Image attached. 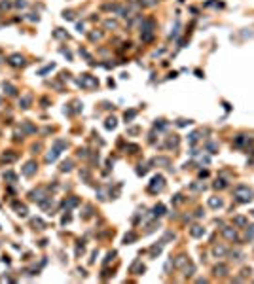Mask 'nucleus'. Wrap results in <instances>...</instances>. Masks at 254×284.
I'll return each mask as SVG.
<instances>
[{
	"label": "nucleus",
	"instance_id": "nucleus-1",
	"mask_svg": "<svg viewBox=\"0 0 254 284\" xmlns=\"http://www.w3.org/2000/svg\"><path fill=\"white\" fill-rule=\"evenodd\" d=\"M233 195L237 197V201H241V203H247V201L252 199V191L247 188V186H237V188L233 190Z\"/></svg>",
	"mask_w": 254,
	"mask_h": 284
},
{
	"label": "nucleus",
	"instance_id": "nucleus-2",
	"mask_svg": "<svg viewBox=\"0 0 254 284\" xmlns=\"http://www.w3.org/2000/svg\"><path fill=\"white\" fill-rule=\"evenodd\" d=\"M163 188H165V178L161 176V174H158V176L152 178V182H150V186H148V191H150V193H158V191H161Z\"/></svg>",
	"mask_w": 254,
	"mask_h": 284
},
{
	"label": "nucleus",
	"instance_id": "nucleus-3",
	"mask_svg": "<svg viewBox=\"0 0 254 284\" xmlns=\"http://www.w3.org/2000/svg\"><path fill=\"white\" fill-rule=\"evenodd\" d=\"M78 83H80L82 87H95L99 82H97V78H95V76H91V74H84L82 78L78 80Z\"/></svg>",
	"mask_w": 254,
	"mask_h": 284
},
{
	"label": "nucleus",
	"instance_id": "nucleus-4",
	"mask_svg": "<svg viewBox=\"0 0 254 284\" xmlns=\"http://www.w3.org/2000/svg\"><path fill=\"white\" fill-rule=\"evenodd\" d=\"M48 195H46V190H42V188H38V190H34V191H30V199L32 201H44Z\"/></svg>",
	"mask_w": 254,
	"mask_h": 284
},
{
	"label": "nucleus",
	"instance_id": "nucleus-5",
	"mask_svg": "<svg viewBox=\"0 0 254 284\" xmlns=\"http://www.w3.org/2000/svg\"><path fill=\"white\" fill-rule=\"evenodd\" d=\"M34 172H36V161H29L27 165L23 167V174H25V176H32Z\"/></svg>",
	"mask_w": 254,
	"mask_h": 284
},
{
	"label": "nucleus",
	"instance_id": "nucleus-6",
	"mask_svg": "<svg viewBox=\"0 0 254 284\" xmlns=\"http://www.w3.org/2000/svg\"><path fill=\"white\" fill-rule=\"evenodd\" d=\"M228 273H229V269H228L226 263H218V265L214 267V275H216V277H226Z\"/></svg>",
	"mask_w": 254,
	"mask_h": 284
},
{
	"label": "nucleus",
	"instance_id": "nucleus-7",
	"mask_svg": "<svg viewBox=\"0 0 254 284\" xmlns=\"http://www.w3.org/2000/svg\"><path fill=\"white\" fill-rule=\"evenodd\" d=\"M222 235L226 239H229V241H235V239H237V233H235L233 227H222Z\"/></svg>",
	"mask_w": 254,
	"mask_h": 284
},
{
	"label": "nucleus",
	"instance_id": "nucleus-8",
	"mask_svg": "<svg viewBox=\"0 0 254 284\" xmlns=\"http://www.w3.org/2000/svg\"><path fill=\"white\" fill-rule=\"evenodd\" d=\"M8 63L12 64V67H23V64H25V59L21 57V55H17V53H15V55H12V57H10V61H8Z\"/></svg>",
	"mask_w": 254,
	"mask_h": 284
},
{
	"label": "nucleus",
	"instance_id": "nucleus-9",
	"mask_svg": "<svg viewBox=\"0 0 254 284\" xmlns=\"http://www.w3.org/2000/svg\"><path fill=\"white\" fill-rule=\"evenodd\" d=\"M190 235L195 237V239H199V237L205 235V229H203L201 225H193V227H190Z\"/></svg>",
	"mask_w": 254,
	"mask_h": 284
},
{
	"label": "nucleus",
	"instance_id": "nucleus-10",
	"mask_svg": "<svg viewBox=\"0 0 254 284\" xmlns=\"http://www.w3.org/2000/svg\"><path fill=\"white\" fill-rule=\"evenodd\" d=\"M12 206H14V210H15V214H17V216H27V206H25V205H21V203H17V201H15Z\"/></svg>",
	"mask_w": 254,
	"mask_h": 284
},
{
	"label": "nucleus",
	"instance_id": "nucleus-11",
	"mask_svg": "<svg viewBox=\"0 0 254 284\" xmlns=\"http://www.w3.org/2000/svg\"><path fill=\"white\" fill-rule=\"evenodd\" d=\"M131 273H135V275H140V273H144V265L140 263V261L137 259L133 265H131Z\"/></svg>",
	"mask_w": 254,
	"mask_h": 284
},
{
	"label": "nucleus",
	"instance_id": "nucleus-12",
	"mask_svg": "<svg viewBox=\"0 0 254 284\" xmlns=\"http://www.w3.org/2000/svg\"><path fill=\"white\" fill-rule=\"evenodd\" d=\"M57 157H59V150H57V148H55V150H49L48 154H46V161H48V163L55 161V159H57Z\"/></svg>",
	"mask_w": 254,
	"mask_h": 284
},
{
	"label": "nucleus",
	"instance_id": "nucleus-13",
	"mask_svg": "<svg viewBox=\"0 0 254 284\" xmlns=\"http://www.w3.org/2000/svg\"><path fill=\"white\" fill-rule=\"evenodd\" d=\"M176 146H178V136H169L167 138V144H165V148H176Z\"/></svg>",
	"mask_w": 254,
	"mask_h": 284
},
{
	"label": "nucleus",
	"instance_id": "nucleus-14",
	"mask_svg": "<svg viewBox=\"0 0 254 284\" xmlns=\"http://www.w3.org/2000/svg\"><path fill=\"white\" fill-rule=\"evenodd\" d=\"M30 101H32V97H30V95H27V97H23V99L19 101V106L23 108V110H27V108L30 106Z\"/></svg>",
	"mask_w": 254,
	"mask_h": 284
},
{
	"label": "nucleus",
	"instance_id": "nucleus-15",
	"mask_svg": "<svg viewBox=\"0 0 254 284\" xmlns=\"http://www.w3.org/2000/svg\"><path fill=\"white\" fill-rule=\"evenodd\" d=\"M213 254H214L216 258H220V256H226L228 250H226L224 246H214V248H213Z\"/></svg>",
	"mask_w": 254,
	"mask_h": 284
},
{
	"label": "nucleus",
	"instance_id": "nucleus-16",
	"mask_svg": "<svg viewBox=\"0 0 254 284\" xmlns=\"http://www.w3.org/2000/svg\"><path fill=\"white\" fill-rule=\"evenodd\" d=\"M140 29H142V32H144V30H152V29H154V19H146V21H142Z\"/></svg>",
	"mask_w": 254,
	"mask_h": 284
},
{
	"label": "nucleus",
	"instance_id": "nucleus-17",
	"mask_svg": "<svg viewBox=\"0 0 254 284\" xmlns=\"http://www.w3.org/2000/svg\"><path fill=\"white\" fill-rule=\"evenodd\" d=\"M209 206H213V209H220V206H222V199L211 197V199H209Z\"/></svg>",
	"mask_w": 254,
	"mask_h": 284
},
{
	"label": "nucleus",
	"instance_id": "nucleus-18",
	"mask_svg": "<svg viewBox=\"0 0 254 284\" xmlns=\"http://www.w3.org/2000/svg\"><path fill=\"white\" fill-rule=\"evenodd\" d=\"M2 159H4L6 163H12V161L17 159V154H14V152H6V154L2 155Z\"/></svg>",
	"mask_w": 254,
	"mask_h": 284
},
{
	"label": "nucleus",
	"instance_id": "nucleus-19",
	"mask_svg": "<svg viewBox=\"0 0 254 284\" xmlns=\"http://www.w3.org/2000/svg\"><path fill=\"white\" fill-rule=\"evenodd\" d=\"M245 239H247V241H254V225H247Z\"/></svg>",
	"mask_w": 254,
	"mask_h": 284
},
{
	"label": "nucleus",
	"instance_id": "nucleus-20",
	"mask_svg": "<svg viewBox=\"0 0 254 284\" xmlns=\"http://www.w3.org/2000/svg\"><path fill=\"white\" fill-rule=\"evenodd\" d=\"M78 203H80V201L76 199V197H70L68 201H64V209H67V210H68V209H74V206L78 205Z\"/></svg>",
	"mask_w": 254,
	"mask_h": 284
},
{
	"label": "nucleus",
	"instance_id": "nucleus-21",
	"mask_svg": "<svg viewBox=\"0 0 254 284\" xmlns=\"http://www.w3.org/2000/svg\"><path fill=\"white\" fill-rule=\"evenodd\" d=\"M140 38H142V42H152V38H154V30H144L140 34Z\"/></svg>",
	"mask_w": 254,
	"mask_h": 284
},
{
	"label": "nucleus",
	"instance_id": "nucleus-22",
	"mask_svg": "<svg viewBox=\"0 0 254 284\" xmlns=\"http://www.w3.org/2000/svg\"><path fill=\"white\" fill-rule=\"evenodd\" d=\"M135 239H137V235H135L133 231H129V233H127V235L123 237V243H125V244H131V243L135 241Z\"/></svg>",
	"mask_w": 254,
	"mask_h": 284
},
{
	"label": "nucleus",
	"instance_id": "nucleus-23",
	"mask_svg": "<svg viewBox=\"0 0 254 284\" xmlns=\"http://www.w3.org/2000/svg\"><path fill=\"white\" fill-rule=\"evenodd\" d=\"M161 248H163V243H161V241H159L158 244H154V246L150 248V252H152V256H156V254H159V252H161Z\"/></svg>",
	"mask_w": 254,
	"mask_h": 284
},
{
	"label": "nucleus",
	"instance_id": "nucleus-24",
	"mask_svg": "<svg viewBox=\"0 0 254 284\" xmlns=\"http://www.w3.org/2000/svg\"><path fill=\"white\" fill-rule=\"evenodd\" d=\"M186 263H188V258H186V256H178V258L174 259V265H176V267H182V265H186Z\"/></svg>",
	"mask_w": 254,
	"mask_h": 284
},
{
	"label": "nucleus",
	"instance_id": "nucleus-25",
	"mask_svg": "<svg viewBox=\"0 0 254 284\" xmlns=\"http://www.w3.org/2000/svg\"><path fill=\"white\" fill-rule=\"evenodd\" d=\"M4 91H6L10 97H14V95H15V87H14L12 83H4Z\"/></svg>",
	"mask_w": 254,
	"mask_h": 284
},
{
	"label": "nucleus",
	"instance_id": "nucleus-26",
	"mask_svg": "<svg viewBox=\"0 0 254 284\" xmlns=\"http://www.w3.org/2000/svg\"><path fill=\"white\" fill-rule=\"evenodd\" d=\"M245 142H250L245 135H239L237 138H235V146H243V144H245Z\"/></svg>",
	"mask_w": 254,
	"mask_h": 284
},
{
	"label": "nucleus",
	"instance_id": "nucleus-27",
	"mask_svg": "<svg viewBox=\"0 0 254 284\" xmlns=\"http://www.w3.org/2000/svg\"><path fill=\"white\" fill-rule=\"evenodd\" d=\"M165 212V206L163 205H156V206H154V216H161Z\"/></svg>",
	"mask_w": 254,
	"mask_h": 284
},
{
	"label": "nucleus",
	"instance_id": "nucleus-28",
	"mask_svg": "<svg viewBox=\"0 0 254 284\" xmlns=\"http://www.w3.org/2000/svg\"><path fill=\"white\" fill-rule=\"evenodd\" d=\"M233 224H235V225H247V218H243V216H235V218H233Z\"/></svg>",
	"mask_w": 254,
	"mask_h": 284
},
{
	"label": "nucleus",
	"instance_id": "nucleus-29",
	"mask_svg": "<svg viewBox=\"0 0 254 284\" xmlns=\"http://www.w3.org/2000/svg\"><path fill=\"white\" fill-rule=\"evenodd\" d=\"M23 129L27 131V133H36V127L32 125V123H29V121H25V123H23Z\"/></svg>",
	"mask_w": 254,
	"mask_h": 284
},
{
	"label": "nucleus",
	"instance_id": "nucleus-30",
	"mask_svg": "<svg viewBox=\"0 0 254 284\" xmlns=\"http://www.w3.org/2000/svg\"><path fill=\"white\" fill-rule=\"evenodd\" d=\"M72 169V161H63V165H61V171L63 172H68Z\"/></svg>",
	"mask_w": 254,
	"mask_h": 284
},
{
	"label": "nucleus",
	"instance_id": "nucleus-31",
	"mask_svg": "<svg viewBox=\"0 0 254 284\" xmlns=\"http://www.w3.org/2000/svg\"><path fill=\"white\" fill-rule=\"evenodd\" d=\"M226 186H228L226 180H216V182H214V190H224Z\"/></svg>",
	"mask_w": 254,
	"mask_h": 284
},
{
	"label": "nucleus",
	"instance_id": "nucleus-32",
	"mask_svg": "<svg viewBox=\"0 0 254 284\" xmlns=\"http://www.w3.org/2000/svg\"><path fill=\"white\" fill-rule=\"evenodd\" d=\"M104 125H106V129H114L116 127V117H108Z\"/></svg>",
	"mask_w": 254,
	"mask_h": 284
},
{
	"label": "nucleus",
	"instance_id": "nucleus-33",
	"mask_svg": "<svg viewBox=\"0 0 254 284\" xmlns=\"http://www.w3.org/2000/svg\"><path fill=\"white\" fill-rule=\"evenodd\" d=\"M154 163H156V165H169V159L167 157H158V159H154Z\"/></svg>",
	"mask_w": 254,
	"mask_h": 284
},
{
	"label": "nucleus",
	"instance_id": "nucleus-34",
	"mask_svg": "<svg viewBox=\"0 0 254 284\" xmlns=\"http://www.w3.org/2000/svg\"><path fill=\"white\" fill-rule=\"evenodd\" d=\"M4 178H6V180H10V182H15V180H17V176H15V174H14L12 171H8V172L4 174Z\"/></svg>",
	"mask_w": 254,
	"mask_h": 284
},
{
	"label": "nucleus",
	"instance_id": "nucleus-35",
	"mask_svg": "<svg viewBox=\"0 0 254 284\" xmlns=\"http://www.w3.org/2000/svg\"><path fill=\"white\" fill-rule=\"evenodd\" d=\"M137 116V110H129V112H125V121H131Z\"/></svg>",
	"mask_w": 254,
	"mask_h": 284
},
{
	"label": "nucleus",
	"instance_id": "nucleus-36",
	"mask_svg": "<svg viewBox=\"0 0 254 284\" xmlns=\"http://www.w3.org/2000/svg\"><path fill=\"white\" fill-rule=\"evenodd\" d=\"M32 225H34L36 229H44V222L38 220V218H34V220H32Z\"/></svg>",
	"mask_w": 254,
	"mask_h": 284
},
{
	"label": "nucleus",
	"instance_id": "nucleus-37",
	"mask_svg": "<svg viewBox=\"0 0 254 284\" xmlns=\"http://www.w3.org/2000/svg\"><path fill=\"white\" fill-rule=\"evenodd\" d=\"M193 273H195V265H190V267H186V271H184V275H186V277H192Z\"/></svg>",
	"mask_w": 254,
	"mask_h": 284
},
{
	"label": "nucleus",
	"instance_id": "nucleus-38",
	"mask_svg": "<svg viewBox=\"0 0 254 284\" xmlns=\"http://www.w3.org/2000/svg\"><path fill=\"white\" fill-rule=\"evenodd\" d=\"M55 148H57V150L67 148V142H64V140H55Z\"/></svg>",
	"mask_w": 254,
	"mask_h": 284
},
{
	"label": "nucleus",
	"instance_id": "nucleus-39",
	"mask_svg": "<svg viewBox=\"0 0 254 284\" xmlns=\"http://www.w3.org/2000/svg\"><path fill=\"white\" fill-rule=\"evenodd\" d=\"M104 27H106V29H116V27H118V23H116V21H112V19H108L106 23H104Z\"/></svg>",
	"mask_w": 254,
	"mask_h": 284
},
{
	"label": "nucleus",
	"instance_id": "nucleus-40",
	"mask_svg": "<svg viewBox=\"0 0 254 284\" xmlns=\"http://www.w3.org/2000/svg\"><path fill=\"white\" fill-rule=\"evenodd\" d=\"M192 190H193V191H203L205 186H203V184H192Z\"/></svg>",
	"mask_w": 254,
	"mask_h": 284
},
{
	"label": "nucleus",
	"instance_id": "nucleus-41",
	"mask_svg": "<svg viewBox=\"0 0 254 284\" xmlns=\"http://www.w3.org/2000/svg\"><path fill=\"white\" fill-rule=\"evenodd\" d=\"M165 127H167V123H165L163 119H158L156 121V129H165Z\"/></svg>",
	"mask_w": 254,
	"mask_h": 284
},
{
	"label": "nucleus",
	"instance_id": "nucleus-42",
	"mask_svg": "<svg viewBox=\"0 0 254 284\" xmlns=\"http://www.w3.org/2000/svg\"><path fill=\"white\" fill-rule=\"evenodd\" d=\"M207 150L211 152V154H216V144H213V142H209V144H207Z\"/></svg>",
	"mask_w": 254,
	"mask_h": 284
},
{
	"label": "nucleus",
	"instance_id": "nucleus-43",
	"mask_svg": "<svg viewBox=\"0 0 254 284\" xmlns=\"http://www.w3.org/2000/svg\"><path fill=\"white\" fill-rule=\"evenodd\" d=\"M63 17L67 19V21H72V19H74V12H64V13H63Z\"/></svg>",
	"mask_w": 254,
	"mask_h": 284
},
{
	"label": "nucleus",
	"instance_id": "nucleus-44",
	"mask_svg": "<svg viewBox=\"0 0 254 284\" xmlns=\"http://www.w3.org/2000/svg\"><path fill=\"white\" fill-rule=\"evenodd\" d=\"M229 256H231V259H243L241 252H229Z\"/></svg>",
	"mask_w": 254,
	"mask_h": 284
},
{
	"label": "nucleus",
	"instance_id": "nucleus-45",
	"mask_svg": "<svg viewBox=\"0 0 254 284\" xmlns=\"http://www.w3.org/2000/svg\"><path fill=\"white\" fill-rule=\"evenodd\" d=\"M99 38H101V32H91V34H89V40H91V42H95V40H99Z\"/></svg>",
	"mask_w": 254,
	"mask_h": 284
},
{
	"label": "nucleus",
	"instance_id": "nucleus-46",
	"mask_svg": "<svg viewBox=\"0 0 254 284\" xmlns=\"http://www.w3.org/2000/svg\"><path fill=\"white\" fill-rule=\"evenodd\" d=\"M116 256V252H108V256H106V259H104V265H108L110 263V259H112Z\"/></svg>",
	"mask_w": 254,
	"mask_h": 284
},
{
	"label": "nucleus",
	"instance_id": "nucleus-47",
	"mask_svg": "<svg viewBox=\"0 0 254 284\" xmlns=\"http://www.w3.org/2000/svg\"><path fill=\"white\" fill-rule=\"evenodd\" d=\"M188 138H190V142H197V138H199V133H192Z\"/></svg>",
	"mask_w": 254,
	"mask_h": 284
},
{
	"label": "nucleus",
	"instance_id": "nucleus-48",
	"mask_svg": "<svg viewBox=\"0 0 254 284\" xmlns=\"http://www.w3.org/2000/svg\"><path fill=\"white\" fill-rule=\"evenodd\" d=\"M25 6H27L25 0H17V2H15V8H25Z\"/></svg>",
	"mask_w": 254,
	"mask_h": 284
},
{
	"label": "nucleus",
	"instance_id": "nucleus-49",
	"mask_svg": "<svg viewBox=\"0 0 254 284\" xmlns=\"http://www.w3.org/2000/svg\"><path fill=\"white\" fill-rule=\"evenodd\" d=\"M78 155H80V157H87V150H85V148H84V150L80 148V150H78Z\"/></svg>",
	"mask_w": 254,
	"mask_h": 284
},
{
	"label": "nucleus",
	"instance_id": "nucleus-50",
	"mask_svg": "<svg viewBox=\"0 0 254 284\" xmlns=\"http://www.w3.org/2000/svg\"><path fill=\"white\" fill-rule=\"evenodd\" d=\"M55 36H57V38H64V32L61 29H57V30H55Z\"/></svg>",
	"mask_w": 254,
	"mask_h": 284
},
{
	"label": "nucleus",
	"instance_id": "nucleus-51",
	"mask_svg": "<svg viewBox=\"0 0 254 284\" xmlns=\"http://www.w3.org/2000/svg\"><path fill=\"white\" fill-rule=\"evenodd\" d=\"M146 171H148V169H146L144 165H140V169H137V172H139V174H146Z\"/></svg>",
	"mask_w": 254,
	"mask_h": 284
},
{
	"label": "nucleus",
	"instance_id": "nucleus-52",
	"mask_svg": "<svg viewBox=\"0 0 254 284\" xmlns=\"http://www.w3.org/2000/svg\"><path fill=\"white\" fill-rule=\"evenodd\" d=\"M10 8V2H0V10H8Z\"/></svg>",
	"mask_w": 254,
	"mask_h": 284
},
{
	"label": "nucleus",
	"instance_id": "nucleus-53",
	"mask_svg": "<svg viewBox=\"0 0 254 284\" xmlns=\"http://www.w3.org/2000/svg\"><path fill=\"white\" fill-rule=\"evenodd\" d=\"M129 133H131V135H137V133H139V127H131Z\"/></svg>",
	"mask_w": 254,
	"mask_h": 284
},
{
	"label": "nucleus",
	"instance_id": "nucleus-54",
	"mask_svg": "<svg viewBox=\"0 0 254 284\" xmlns=\"http://www.w3.org/2000/svg\"><path fill=\"white\" fill-rule=\"evenodd\" d=\"M186 123H192V121H186V119H180V121H178V127H184Z\"/></svg>",
	"mask_w": 254,
	"mask_h": 284
},
{
	"label": "nucleus",
	"instance_id": "nucleus-55",
	"mask_svg": "<svg viewBox=\"0 0 254 284\" xmlns=\"http://www.w3.org/2000/svg\"><path fill=\"white\" fill-rule=\"evenodd\" d=\"M0 104H2V99H0Z\"/></svg>",
	"mask_w": 254,
	"mask_h": 284
},
{
	"label": "nucleus",
	"instance_id": "nucleus-56",
	"mask_svg": "<svg viewBox=\"0 0 254 284\" xmlns=\"http://www.w3.org/2000/svg\"><path fill=\"white\" fill-rule=\"evenodd\" d=\"M252 214H254V210H252Z\"/></svg>",
	"mask_w": 254,
	"mask_h": 284
}]
</instances>
